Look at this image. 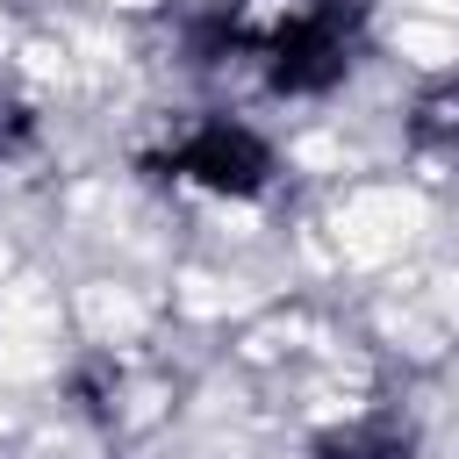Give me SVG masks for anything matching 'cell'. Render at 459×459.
I'll list each match as a JSON object with an SVG mask.
<instances>
[{"label": "cell", "instance_id": "cell-1", "mask_svg": "<svg viewBox=\"0 0 459 459\" xmlns=\"http://www.w3.org/2000/svg\"><path fill=\"white\" fill-rule=\"evenodd\" d=\"M337 72H344V14L337 7H308L301 22H287V36L273 43V86L316 93Z\"/></svg>", "mask_w": 459, "mask_h": 459}, {"label": "cell", "instance_id": "cell-2", "mask_svg": "<svg viewBox=\"0 0 459 459\" xmlns=\"http://www.w3.org/2000/svg\"><path fill=\"white\" fill-rule=\"evenodd\" d=\"M186 179H201V186H215V194H258L265 186V143L258 136H244V129H201V136H186L179 143V158H172Z\"/></svg>", "mask_w": 459, "mask_h": 459}, {"label": "cell", "instance_id": "cell-3", "mask_svg": "<svg viewBox=\"0 0 459 459\" xmlns=\"http://www.w3.org/2000/svg\"><path fill=\"white\" fill-rule=\"evenodd\" d=\"M316 452H323V459H409V430H394V423H366V430L323 437Z\"/></svg>", "mask_w": 459, "mask_h": 459}, {"label": "cell", "instance_id": "cell-4", "mask_svg": "<svg viewBox=\"0 0 459 459\" xmlns=\"http://www.w3.org/2000/svg\"><path fill=\"white\" fill-rule=\"evenodd\" d=\"M416 143L459 151V86H437V93H423V108H416Z\"/></svg>", "mask_w": 459, "mask_h": 459}]
</instances>
